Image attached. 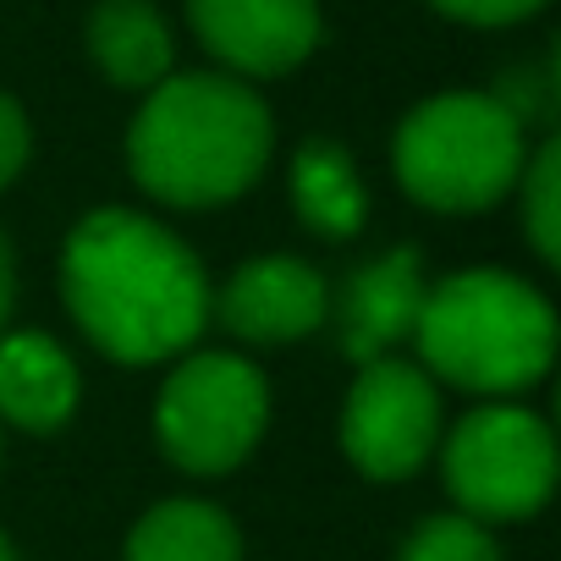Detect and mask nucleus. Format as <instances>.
I'll use <instances>...</instances> for the list:
<instances>
[{
	"label": "nucleus",
	"mask_w": 561,
	"mask_h": 561,
	"mask_svg": "<svg viewBox=\"0 0 561 561\" xmlns=\"http://www.w3.org/2000/svg\"><path fill=\"white\" fill-rule=\"evenodd\" d=\"M28 116L12 94H0V187H12L18 171L28 165Z\"/></svg>",
	"instance_id": "nucleus-18"
},
{
	"label": "nucleus",
	"mask_w": 561,
	"mask_h": 561,
	"mask_svg": "<svg viewBox=\"0 0 561 561\" xmlns=\"http://www.w3.org/2000/svg\"><path fill=\"white\" fill-rule=\"evenodd\" d=\"M424 264H419V248H391L380 253L375 264L353 270L347 287L336 304V331H342V353L353 364H375V358H391L397 342L413 336L419 325V309H424Z\"/></svg>",
	"instance_id": "nucleus-10"
},
{
	"label": "nucleus",
	"mask_w": 561,
	"mask_h": 561,
	"mask_svg": "<svg viewBox=\"0 0 561 561\" xmlns=\"http://www.w3.org/2000/svg\"><path fill=\"white\" fill-rule=\"evenodd\" d=\"M270 424V386L237 353H193L154 402V435L182 473H231Z\"/></svg>",
	"instance_id": "nucleus-5"
},
{
	"label": "nucleus",
	"mask_w": 561,
	"mask_h": 561,
	"mask_svg": "<svg viewBox=\"0 0 561 561\" xmlns=\"http://www.w3.org/2000/svg\"><path fill=\"white\" fill-rule=\"evenodd\" d=\"M215 314L237 342L287 347L331 320V287L314 264L293 253H264V259H248L220 287Z\"/></svg>",
	"instance_id": "nucleus-9"
},
{
	"label": "nucleus",
	"mask_w": 561,
	"mask_h": 561,
	"mask_svg": "<svg viewBox=\"0 0 561 561\" xmlns=\"http://www.w3.org/2000/svg\"><path fill=\"white\" fill-rule=\"evenodd\" d=\"M61 298L116 364L187 353L209 325V275L193 248L138 209H94L61 248Z\"/></svg>",
	"instance_id": "nucleus-1"
},
{
	"label": "nucleus",
	"mask_w": 561,
	"mask_h": 561,
	"mask_svg": "<svg viewBox=\"0 0 561 561\" xmlns=\"http://www.w3.org/2000/svg\"><path fill=\"white\" fill-rule=\"evenodd\" d=\"M89 50L116 89H154L171 72V28L149 0H100L89 18Z\"/></svg>",
	"instance_id": "nucleus-12"
},
{
	"label": "nucleus",
	"mask_w": 561,
	"mask_h": 561,
	"mask_svg": "<svg viewBox=\"0 0 561 561\" xmlns=\"http://www.w3.org/2000/svg\"><path fill=\"white\" fill-rule=\"evenodd\" d=\"M78 408V364L45 331L0 336V419L50 435Z\"/></svg>",
	"instance_id": "nucleus-11"
},
{
	"label": "nucleus",
	"mask_w": 561,
	"mask_h": 561,
	"mask_svg": "<svg viewBox=\"0 0 561 561\" xmlns=\"http://www.w3.org/2000/svg\"><path fill=\"white\" fill-rule=\"evenodd\" d=\"M435 7L457 23H473V28H506V23L534 18L545 0H435Z\"/></svg>",
	"instance_id": "nucleus-17"
},
{
	"label": "nucleus",
	"mask_w": 561,
	"mask_h": 561,
	"mask_svg": "<svg viewBox=\"0 0 561 561\" xmlns=\"http://www.w3.org/2000/svg\"><path fill=\"white\" fill-rule=\"evenodd\" d=\"M419 358L457 391L517 397L556 358V314L539 287L506 270H457L424 293L413 325Z\"/></svg>",
	"instance_id": "nucleus-3"
},
{
	"label": "nucleus",
	"mask_w": 561,
	"mask_h": 561,
	"mask_svg": "<svg viewBox=\"0 0 561 561\" xmlns=\"http://www.w3.org/2000/svg\"><path fill=\"white\" fill-rule=\"evenodd\" d=\"M187 18L198 45L242 78H280L320 45L314 0H187Z\"/></svg>",
	"instance_id": "nucleus-8"
},
{
	"label": "nucleus",
	"mask_w": 561,
	"mask_h": 561,
	"mask_svg": "<svg viewBox=\"0 0 561 561\" xmlns=\"http://www.w3.org/2000/svg\"><path fill=\"white\" fill-rule=\"evenodd\" d=\"M523 220H528V242L545 264L561 259V144L545 138L534 160H523Z\"/></svg>",
	"instance_id": "nucleus-15"
},
{
	"label": "nucleus",
	"mask_w": 561,
	"mask_h": 561,
	"mask_svg": "<svg viewBox=\"0 0 561 561\" xmlns=\"http://www.w3.org/2000/svg\"><path fill=\"white\" fill-rule=\"evenodd\" d=\"M440 435V402L419 364L375 358L358 364V386L342 408V446L369 479H408Z\"/></svg>",
	"instance_id": "nucleus-7"
},
{
	"label": "nucleus",
	"mask_w": 561,
	"mask_h": 561,
	"mask_svg": "<svg viewBox=\"0 0 561 561\" xmlns=\"http://www.w3.org/2000/svg\"><path fill=\"white\" fill-rule=\"evenodd\" d=\"M270 111L242 78L187 72L160 78L127 133L133 176L149 198L209 209L242 198L270 165Z\"/></svg>",
	"instance_id": "nucleus-2"
},
{
	"label": "nucleus",
	"mask_w": 561,
	"mask_h": 561,
	"mask_svg": "<svg viewBox=\"0 0 561 561\" xmlns=\"http://www.w3.org/2000/svg\"><path fill=\"white\" fill-rule=\"evenodd\" d=\"M523 160V122L495 94H435L397 127V176L440 215L501 204L517 187Z\"/></svg>",
	"instance_id": "nucleus-4"
},
{
	"label": "nucleus",
	"mask_w": 561,
	"mask_h": 561,
	"mask_svg": "<svg viewBox=\"0 0 561 561\" xmlns=\"http://www.w3.org/2000/svg\"><path fill=\"white\" fill-rule=\"evenodd\" d=\"M397 561H501V550H495L484 523H473L462 512H440L408 534Z\"/></svg>",
	"instance_id": "nucleus-16"
},
{
	"label": "nucleus",
	"mask_w": 561,
	"mask_h": 561,
	"mask_svg": "<svg viewBox=\"0 0 561 561\" xmlns=\"http://www.w3.org/2000/svg\"><path fill=\"white\" fill-rule=\"evenodd\" d=\"M0 561H18V550H12V539L0 534Z\"/></svg>",
	"instance_id": "nucleus-20"
},
{
	"label": "nucleus",
	"mask_w": 561,
	"mask_h": 561,
	"mask_svg": "<svg viewBox=\"0 0 561 561\" xmlns=\"http://www.w3.org/2000/svg\"><path fill=\"white\" fill-rule=\"evenodd\" d=\"M127 561H242V534L209 501H160L138 517Z\"/></svg>",
	"instance_id": "nucleus-13"
},
{
	"label": "nucleus",
	"mask_w": 561,
	"mask_h": 561,
	"mask_svg": "<svg viewBox=\"0 0 561 561\" xmlns=\"http://www.w3.org/2000/svg\"><path fill=\"white\" fill-rule=\"evenodd\" d=\"M12 293H18V275H12V248L0 237V331H7V314H12Z\"/></svg>",
	"instance_id": "nucleus-19"
},
{
	"label": "nucleus",
	"mask_w": 561,
	"mask_h": 561,
	"mask_svg": "<svg viewBox=\"0 0 561 561\" xmlns=\"http://www.w3.org/2000/svg\"><path fill=\"white\" fill-rule=\"evenodd\" d=\"M446 490L473 523H523L556 490V435L539 413L490 402L446 440Z\"/></svg>",
	"instance_id": "nucleus-6"
},
{
	"label": "nucleus",
	"mask_w": 561,
	"mask_h": 561,
	"mask_svg": "<svg viewBox=\"0 0 561 561\" xmlns=\"http://www.w3.org/2000/svg\"><path fill=\"white\" fill-rule=\"evenodd\" d=\"M293 204L320 237H358L369 215V193L358 182V165L336 144H304L293 160Z\"/></svg>",
	"instance_id": "nucleus-14"
}]
</instances>
